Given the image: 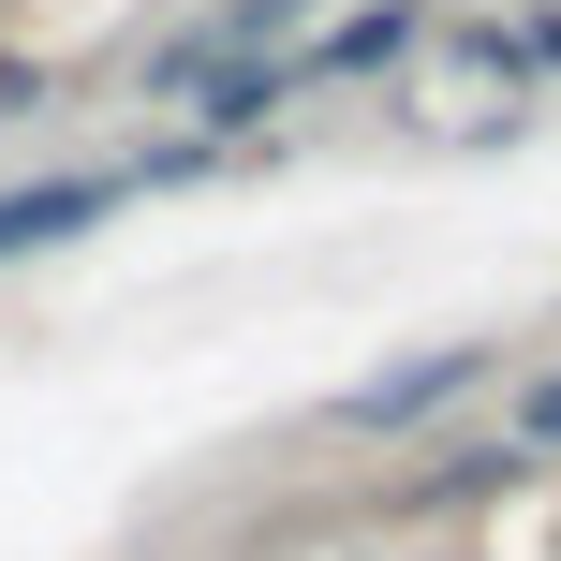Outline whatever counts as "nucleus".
I'll return each instance as SVG.
<instances>
[{
	"label": "nucleus",
	"mask_w": 561,
	"mask_h": 561,
	"mask_svg": "<svg viewBox=\"0 0 561 561\" xmlns=\"http://www.w3.org/2000/svg\"><path fill=\"white\" fill-rule=\"evenodd\" d=\"M473 369H488V340H444V355H414V369H369V385H340V428H414V414H444Z\"/></svg>",
	"instance_id": "1"
},
{
	"label": "nucleus",
	"mask_w": 561,
	"mask_h": 561,
	"mask_svg": "<svg viewBox=\"0 0 561 561\" xmlns=\"http://www.w3.org/2000/svg\"><path fill=\"white\" fill-rule=\"evenodd\" d=\"M118 207V178H30V193H0V266L15 252H59V237H89Z\"/></svg>",
	"instance_id": "2"
},
{
	"label": "nucleus",
	"mask_w": 561,
	"mask_h": 561,
	"mask_svg": "<svg viewBox=\"0 0 561 561\" xmlns=\"http://www.w3.org/2000/svg\"><path fill=\"white\" fill-rule=\"evenodd\" d=\"M414 30H428V15H414V0H385V15H340V30H325V45H310V75H385V59H399V45H414Z\"/></svg>",
	"instance_id": "3"
},
{
	"label": "nucleus",
	"mask_w": 561,
	"mask_h": 561,
	"mask_svg": "<svg viewBox=\"0 0 561 561\" xmlns=\"http://www.w3.org/2000/svg\"><path fill=\"white\" fill-rule=\"evenodd\" d=\"M503 428H517V458H561V369H533V385H517Z\"/></svg>",
	"instance_id": "4"
}]
</instances>
